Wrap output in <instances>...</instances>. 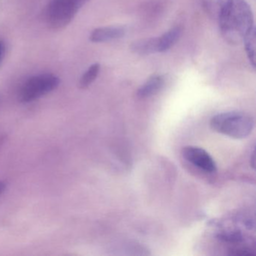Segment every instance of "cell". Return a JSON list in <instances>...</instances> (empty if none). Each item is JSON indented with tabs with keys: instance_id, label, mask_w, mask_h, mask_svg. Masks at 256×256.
I'll use <instances>...</instances> for the list:
<instances>
[{
	"instance_id": "obj_1",
	"label": "cell",
	"mask_w": 256,
	"mask_h": 256,
	"mask_svg": "<svg viewBox=\"0 0 256 256\" xmlns=\"http://www.w3.org/2000/svg\"><path fill=\"white\" fill-rule=\"evenodd\" d=\"M254 18L245 0H230L218 16L220 32L229 44H238L254 28Z\"/></svg>"
},
{
	"instance_id": "obj_2",
	"label": "cell",
	"mask_w": 256,
	"mask_h": 256,
	"mask_svg": "<svg viewBox=\"0 0 256 256\" xmlns=\"http://www.w3.org/2000/svg\"><path fill=\"white\" fill-rule=\"evenodd\" d=\"M210 125L212 130L220 134L232 138L242 139L251 134L254 120L244 112H224L212 116Z\"/></svg>"
},
{
	"instance_id": "obj_3",
	"label": "cell",
	"mask_w": 256,
	"mask_h": 256,
	"mask_svg": "<svg viewBox=\"0 0 256 256\" xmlns=\"http://www.w3.org/2000/svg\"><path fill=\"white\" fill-rule=\"evenodd\" d=\"M91 0H50L46 11V20L52 29L68 26L78 12Z\"/></svg>"
},
{
	"instance_id": "obj_4",
	"label": "cell",
	"mask_w": 256,
	"mask_h": 256,
	"mask_svg": "<svg viewBox=\"0 0 256 256\" xmlns=\"http://www.w3.org/2000/svg\"><path fill=\"white\" fill-rule=\"evenodd\" d=\"M60 80L50 73L36 74L24 82L19 90L18 98L22 102L30 103L53 92L59 86Z\"/></svg>"
},
{
	"instance_id": "obj_5",
	"label": "cell",
	"mask_w": 256,
	"mask_h": 256,
	"mask_svg": "<svg viewBox=\"0 0 256 256\" xmlns=\"http://www.w3.org/2000/svg\"><path fill=\"white\" fill-rule=\"evenodd\" d=\"M182 155L186 161L196 167L209 173L216 172V164L210 155L204 150L196 146L182 148Z\"/></svg>"
},
{
	"instance_id": "obj_6",
	"label": "cell",
	"mask_w": 256,
	"mask_h": 256,
	"mask_svg": "<svg viewBox=\"0 0 256 256\" xmlns=\"http://www.w3.org/2000/svg\"><path fill=\"white\" fill-rule=\"evenodd\" d=\"M126 30L122 26H103L94 30L90 35L92 43H104L122 38Z\"/></svg>"
},
{
	"instance_id": "obj_7",
	"label": "cell",
	"mask_w": 256,
	"mask_h": 256,
	"mask_svg": "<svg viewBox=\"0 0 256 256\" xmlns=\"http://www.w3.org/2000/svg\"><path fill=\"white\" fill-rule=\"evenodd\" d=\"M182 28L180 26H174L156 38L157 53H164L170 50L180 38Z\"/></svg>"
},
{
	"instance_id": "obj_8",
	"label": "cell",
	"mask_w": 256,
	"mask_h": 256,
	"mask_svg": "<svg viewBox=\"0 0 256 256\" xmlns=\"http://www.w3.org/2000/svg\"><path fill=\"white\" fill-rule=\"evenodd\" d=\"M166 84L164 76L155 74L150 78L137 92V96L140 98H149L158 94Z\"/></svg>"
},
{
	"instance_id": "obj_9",
	"label": "cell",
	"mask_w": 256,
	"mask_h": 256,
	"mask_svg": "<svg viewBox=\"0 0 256 256\" xmlns=\"http://www.w3.org/2000/svg\"><path fill=\"white\" fill-rule=\"evenodd\" d=\"M132 50L140 55H149L157 53L156 38H145L133 43Z\"/></svg>"
},
{
	"instance_id": "obj_10",
	"label": "cell",
	"mask_w": 256,
	"mask_h": 256,
	"mask_svg": "<svg viewBox=\"0 0 256 256\" xmlns=\"http://www.w3.org/2000/svg\"><path fill=\"white\" fill-rule=\"evenodd\" d=\"M256 26H254L250 30V32L244 36L242 40L247 58L253 68H256Z\"/></svg>"
},
{
	"instance_id": "obj_11",
	"label": "cell",
	"mask_w": 256,
	"mask_h": 256,
	"mask_svg": "<svg viewBox=\"0 0 256 256\" xmlns=\"http://www.w3.org/2000/svg\"><path fill=\"white\" fill-rule=\"evenodd\" d=\"M230 0H202L205 12L212 18L218 19Z\"/></svg>"
},
{
	"instance_id": "obj_12",
	"label": "cell",
	"mask_w": 256,
	"mask_h": 256,
	"mask_svg": "<svg viewBox=\"0 0 256 256\" xmlns=\"http://www.w3.org/2000/svg\"><path fill=\"white\" fill-rule=\"evenodd\" d=\"M101 66L98 62L92 64L86 71L82 74L78 82V86L80 89H86L89 88L98 77Z\"/></svg>"
},
{
	"instance_id": "obj_13",
	"label": "cell",
	"mask_w": 256,
	"mask_h": 256,
	"mask_svg": "<svg viewBox=\"0 0 256 256\" xmlns=\"http://www.w3.org/2000/svg\"><path fill=\"white\" fill-rule=\"evenodd\" d=\"M218 239L226 242H238L242 240V236L239 232H222L218 234Z\"/></svg>"
},
{
	"instance_id": "obj_14",
	"label": "cell",
	"mask_w": 256,
	"mask_h": 256,
	"mask_svg": "<svg viewBox=\"0 0 256 256\" xmlns=\"http://www.w3.org/2000/svg\"><path fill=\"white\" fill-rule=\"evenodd\" d=\"M6 52V46L5 43L0 40V62L2 61V58H4V54H5Z\"/></svg>"
},
{
	"instance_id": "obj_15",
	"label": "cell",
	"mask_w": 256,
	"mask_h": 256,
	"mask_svg": "<svg viewBox=\"0 0 256 256\" xmlns=\"http://www.w3.org/2000/svg\"><path fill=\"white\" fill-rule=\"evenodd\" d=\"M6 188V184L2 181H0V196L4 194L5 192Z\"/></svg>"
},
{
	"instance_id": "obj_16",
	"label": "cell",
	"mask_w": 256,
	"mask_h": 256,
	"mask_svg": "<svg viewBox=\"0 0 256 256\" xmlns=\"http://www.w3.org/2000/svg\"><path fill=\"white\" fill-rule=\"evenodd\" d=\"M251 164L253 168H254V166H256V152L254 150L253 151L252 156L251 157Z\"/></svg>"
}]
</instances>
